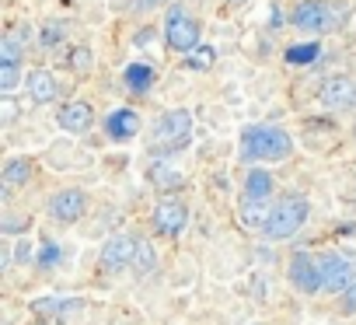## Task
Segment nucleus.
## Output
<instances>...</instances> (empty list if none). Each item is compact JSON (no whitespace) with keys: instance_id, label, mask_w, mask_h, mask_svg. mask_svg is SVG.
Segmentation results:
<instances>
[{"instance_id":"1","label":"nucleus","mask_w":356,"mask_h":325,"mask_svg":"<svg viewBox=\"0 0 356 325\" xmlns=\"http://www.w3.org/2000/svg\"><path fill=\"white\" fill-rule=\"evenodd\" d=\"M290 154H293V140L280 126H248L241 133L245 161H286Z\"/></svg>"},{"instance_id":"2","label":"nucleus","mask_w":356,"mask_h":325,"mask_svg":"<svg viewBox=\"0 0 356 325\" xmlns=\"http://www.w3.org/2000/svg\"><path fill=\"white\" fill-rule=\"evenodd\" d=\"M304 224H307V200L297 196V193H290V196H283V200L273 207L269 224H266L262 235H266L269 241H286V238H293Z\"/></svg>"},{"instance_id":"3","label":"nucleus","mask_w":356,"mask_h":325,"mask_svg":"<svg viewBox=\"0 0 356 325\" xmlns=\"http://www.w3.org/2000/svg\"><path fill=\"white\" fill-rule=\"evenodd\" d=\"M189 136H193V116L186 109H168L150 129V143L157 150H178L189 143Z\"/></svg>"},{"instance_id":"4","label":"nucleus","mask_w":356,"mask_h":325,"mask_svg":"<svg viewBox=\"0 0 356 325\" xmlns=\"http://www.w3.org/2000/svg\"><path fill=\"white\" fill-rule=\"evenodd\" d=\"M164 42L175 53H193L200 46V22L182 8H171L164 18Z\"/></svg>"},{"instance_id":"5","label":"nucleus","mask_w":356,"mask_h":325,"mask_svg":"<svg viewBox=\"0 0 356 325\" xmlns=\"http://www.w3.org/2000/svg\"><path fill=\"white\" fill-rule=\"evenodd\" d=\"M290 22H293L297 32H332L339 25L335 11L328 4H321V0H304V4H297Z\"/></svg>"},{"instance_id":"6","label":"nucleus","mask_w":356,"mask_h":325,"mask_svg":"<svg viewBox=\"0 0 356 325\" xmlns=\"http://www.w3.org/2000/svg\"><path fill=\"white\" fill-rule=\"evenodd\" d=\"M318 266H321V290H328V294H346V287L356 280L353 262L342 252H325L318 259Z\"/></svg>"},{"instance_id":"7","label":"nucleus","mask_w":356,"mask_h":325,"mask_svg":"<svg viewBox=\"0 0 356 325\" xmlns=\"http://www.w3.org/2000/svg\"><path fill=\"white\" fill-rule=\"evenodd\" d=\"M154 228L157 235L164 238H175V235H182L189 228V207L182 200H161L154 207Z\"/></svg>"},{"instance_id":"8","label":"nucleus","mask_w":356,"mask_h":325,"mask_svg":"<svg viewBox=\"0 0 356 325\" xmlns=\"http://www.w3.org/2000/svg\"><path fill=\"white\" fill-rule=\"evenodd\" d=\"M290 283L300 294H318L321 290V266H318V259L307 255V252H297L290 259Z\"/></svg>"},{"instance_id":"9","label":"nucleus","mask_w":356,"mask_h":325,"mask_svg":"<svg viewBox=\"0 0 356 325\" xmlns=\"http://www.w3.org/2000/svg\"><path fill=\"white\" fill-rule=\"evenodd\" d=\"M136 252H140V241L133 238V235H115L112 241H105V248H102V266L105 269H126V266H133L136 262Z\"/></svg>"},{"instance_id":"10","label":"nucleus","mask_w":356,"mask_h":325,"mask_svg":"<svg viewBox=\"0 0 356 325\" xmlns=\"http://www.w3.org/2000/svg\"><path fill=\"white\" fill-rule=\"evenodd\" d=\"M84 210H88V196H84V189H60V193L49 200V214H53L56 221H63V224L81 221Z\"/></svg>"},{"instance_id":"11","label":"nucleus","mask_w":356,"mask_h":325,"mask_svg":"<svg viewBox=\"0 0 356 325\" xmlns=\"http://www.w3.org/2000/svg\"><path fill=\"white\" fill-rule=\"evenodd\" d=\"M325 109H353L356 105V81L349 77H328L318 91Z\"/></svg>"},{"instance_id":"12","label":"nucleus","mask_w":356,"mask_h":325,"mask_svg":"<svg viewBox=\"0 0 356 325\" xmlns=\"http://www.w3.org/2000/svg\"><path fill=\"white\" fill-rule=\"evenodd\" d=\"M56 122L67 129V133H88L95 126V109L88 102H67L56 116Z\"/></svg>"},{"instance_id":"13","label":"nucleus","mask_w":356,"mask_h":325,"mask_svg":"<svg viewBox=\"0 0 356 325\" xmlns=\"http://www.w3.org/2000/svg\"><path fill=\"white\" fill-rule=\"evenodd\" d=\"M56 95H60L56 74H49V70H32L29 74V98L35 105H49V102H56Z\"/></svg>"},{"instance_id":"14","label":"nucleus","mask_w":356,"mask_h":325,"mask_svg":"<svg viewBox=\"0 0 356 325\" xmlns=\"http://www.w3.org/2000/svg\"><path fill=\"white\" fill-rule=\"evenodd\" d=\"M136 129H140V116L133 109H115L105 116V133L112 140H129V136H136Z\"/></svg>"},{"instance_id":"15","label":"nucleus","mask_w":356,"mask_h":325,"mask_svg":"<svg viewBox=\"0 0 356 325\" xmlns=\"http://www.w3.org/2000/svg\"><path fill=\"white\" fill-rule=\"evenodd\" d=\"M269 214H273V207H269L266 200H255V196H245V200H241V224H245L248 231H266Z\"/></svg>"},{"instance_id":"16","label":"nucleus","mask_w":356,"mask_h":325,"mask_svg":"<svg viewBox=\"0 0 356 325\" xmlns=\"http://www.w3.org/2000/svg\"><path fill=\"white\" fill-rule=\"evenodd\" d=\"M147 179H150V186H157V189H182V175H178V168H171L168 161H154L150 165V172H147Z\"/></svg>"},{"instance_id":"17","label":"nucleus","mask_w":356,"mask_h":325,"mask_svg":"<svg viewBox=\"0 0 356 325\" xmlns=\"http://www.w3.org/2000/svg\"><path fill=\"white\" fill-rule=\"evenodd\" d=\"M245 196H255V200H269L273 196V175L266 168H252L245 175Z\"/></svg>"},{"instance_id":"18","label":"nucleus","mask_w":356,"mask_h":325,"mask_svg":"<svg viewBox=\"0 0 356 325\" xmlns=\"http://www.w3.org/2000/svg\"><path fill=\"white\" fill-rule=\"evenodd\" d=\"M318 56H321V46H318V42H297V46H290V49L283 53V60H286L290 67H311Z\"/></svg>"},{"instance_id":"19","label":"nucleus","mask_w":356,"mask_h":325,"mask_svg":"<svg viewBox=\"0 0 356 325\" xmlns=\"http://www.w3.org/2000/svg\"><path fill=\"white\" fill-rule=\"evenodd\" d=\"M122 81H126V88H129V91L143 95V91H150V84H154V70H150L147 63H133V67H126Z\"/></svg>"},{"instance_id":"20","label":"nucleus","mask_w":356,"mask_h":325,"mask_svg":"<svg viewBox=\"0 0 356 325\" xmlns=\"http://www.w3.org/2000/svg\"><path fill=\"white\" fill-rule=\"evenodd\" d=\"M32 179V161L29 157H11L8 165H4V186H25Z\"/></svg>"},{"instance_id":"21","label":"nucleus","mask_w":356,"mask_h":325,"mask_svg":"<svg viewBox=\"0 0 356 325\" xmlns=\"http://www.w3.org/2000/svg\"><path fill=\"white\" fill-rule=\"evenodd\" d=\"M213 60H217V49H213V46H196V49L189 53L186 67H189V70H210Z\"/></svg>"},{"instance_id":"22","label":"nucleus","mask_w":356,"mask_h":325,"mask_svg":"<svg viewBox=\"0 0 356 325\" xmlns=\"http://www.w3.org/2000/svg\"><path fill=\"white\" fill-rule=\"evenodd\" d=\"M22 81V63H0V95H11Z\"/></svg>"},{"instance_id":"23","label":"nucleus","mask_w":356,"mask_h":325,"mask_svg":"<svg viewBox=\"0 0 356 325\" xmlns=\"http://www.w3.org/2000/svg\"><path fill=\"white\" fill-rule=\"evenodd\" d=\"M0 63H22L18 35H4V39H0Z\"/></svg>"},{"instance_id":"24","label":"nucleus","mask_w":356,"mask_h":325,"mask_svg":"<svg viewBox=\"0 0 356 325\" xmlns=\"http://www.w3.org/2000/svg\"><path fill=\"white\" fill-rule=\"evenodd\" d=\"M91 67H95L91 49H74V53H70V70H74V74H91Z\"/></svg>"},{"instance_id":"25","label":"nucleus","mask_w":356,"mask_h":325,"mask_svg":"<svg viewBox=\"0 0 356 325\" xmlns=\"http://www.w3.org/2000/svg\"><path fill=\"white\" fill-rule=\"evenodd\" d=\"M154 262H157V259H154V248H150V245L140 238V252H136V262H133V269H136V273H150V269H154Z\"/></svg>"},{"instance_id":"26","label":"nucleus","mask_w":356,"mask_h":325,"mask_svg":"<svg viewBox=\"0 0 356 325\" xmlns=\"http://www.w3.org/2000/svg\"><path fill=\"white\" fill-rule=\"evenodd\" d=\"M63 42V29L60 25H46L42 29V46H60Z\"/></svg>"},{"instance_id":"27","label":"nucleus","mask_w":356,"mask_h":325,"mask_svg":"<svg viewBox=\"0 0 356 325\" xmlns=\"http://www.w3.org/2000/svg\"><path fill=\"white\" fill-rule=\"evenodd\" d=\"M342 308H346L349 315H356V280L346 287V294H342Z\"/></svg>"},{"instance_id":"28","label":"nucleus","mask_w":356,"mask_h":325,"mask_svg":"<svg viewBox=\"0 0 356 325\" xmlns=\"http://www.w3.org/2000/svg\"><path fill=\"white\" fill-rule=\"evenodd\" d=\"M39 262H42V266H56V262H60V248H56V245H46L42 255H39Z\"/></svg>"},{"instance_id":"29","label":"nucleus","mask_w":356,"mask_h":325,"mask_svg":"<svg viewBox=\"0 0 356 325\" xmlns=\"http://www.w3.org/2000/svg\"><path fill=\"white\" fill-rule=\"evenodd\" d=\"M161 4H168V0H136V8H143V11H154Z\"/></svg>"},{"instance_id":"30","label":"nucleus","mask_w":356,"mask_h":325,"mask_svg":"<svg viewBox=\"0 0 356 325\" xmlns=\"http://www.w3.org/2000/svg\"><path fill=\"white\" fill-rule=\"evenodd\" d=\"M15 119V102H8V95H4V122H11Z\"/></svg>"},{"instance_id":"31","label":"nucleus","mask_w":356,"mask_h":325,"mask_svg":"<svg viewBox=\"0 0 356 325\" xmlns=\"http://www.w3.org/2000/svg\"><path fill=\"white\" fill-rule=\"evenodd\" d=\"M18 259H22V262H29V259H32V245H25V241H22V245H18Z\"/></svg>"},{"instance_id":"32","label":"nucleus","mask_w":356,"mask_h":325,"mask_svg":"<svg viewBox=\"0 0 356 325\" xmlns=\"http://www.w3.org/2000/svg\"><path fill=\"white\" fill-rule=\"evenodd\" d=\"M234 4H238V0H234Z\"/></svg>"}]
</instances>
